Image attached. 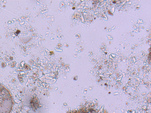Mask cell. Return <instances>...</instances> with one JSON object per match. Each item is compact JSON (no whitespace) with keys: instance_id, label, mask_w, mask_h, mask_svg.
<instances>
[{"instance_id":"1","label":"cell","mask_w":151,"mask_h":113,"mask_svg":"<svg viewBox=\"0 0 151 113\" xmlns=\"http://www.w3.org/2000/svg\"><path fill=\"white\" fill-rule=\"evenodd\" d=\"M13 107V99L9 90L0 84V113H10Z\"/></svg>"}]
</instances>
